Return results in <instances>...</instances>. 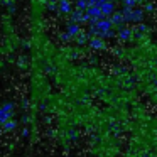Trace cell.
Wrapping results in <instances>:
<instances>
[{"label": "cell", "instance_id": "6da1fadb", "mask_svg": "<svg viewBox=\"0 0 157 157\" xmlns=\"http://www.w3.org/2000/svg\"><path fill=\"white\" fill-rule=\"evenodd\" d=\"M12 110H14V103H10V101L4 103V105L0 106V125L12 118V115H14Z\"/></svg>", "mask_w": 157, "mask_h": 157}, {"label": "cell", "instance_id": "7a4b0ae2", "mask_svg": "<svg viewBox=\"0 0 157 157\" xmlns=\"http://www.w3.org/2000/svg\"><path fill=\"white\" fill-rule=\"evenodd\" d=\"M144 15H145V10L135 7V9H132L130 15L125 17V22H128V24H140V22L144 21Z\"/></svg>", "mask_w": 157, "mask_h": 157}, {"label": "cell", "instance_id": "3957f363", "mask_svg": "<svg viewBox=\"0 0 157 157\" xmlns=\"http://www.w3.org/2000/svg\"><path fill=\"white\" fill-rule=\"evenodd\" d=\"M58 5H59V10H58L59 15H69L73 12V4L69 0H59Z\"/></svg>", "mask_w": 157, "mask_h": 157}, {"label": "cell", "instance_id": "277c9868", "mask_svg": "<svg viewBox=\"0 0 157 157\" xmlns=\"http://www.w3.org/2000/svg\"><path fill=\"white\" fill-rule=\"evenodd\" d=\"M132 36H133V31L132 29H128V27H120V31H118V34H117V37L120 39L122 42H127V41H130L132 39Z\"/></svg>", "mask_w": 157, "mask_h": 157}, {"label": "cell", "instance_id": "5b68a950", "mask_svg": "<svg viewBox=\"0 0 157 157\" xmlns=\"http://www.w3.org/2000/svg\"><path fill=\"white\" fill-rule=\"evenodd\" d=\"M101 12L105 17H112L115 12V0H108L105 4H101Z\"/></svg>", "mask_w": 157, "mask_h": 157}, {"label": "cell", "instance_id": "8992f818", "mask_svg": "<svg viewBox=\"0 0 157 157\" xmlns=\"http://www.w3.org/2000/svg\"><path fill=\"white\" fill-rule=\"evenodd\" d=\"M85 12L88 14V17H95V19H103L105 17L103 12H101V7H98V5H90Z\"/></svg>", "mask_w": 157, "mask_h": 157}, {"label": "cell", "instance_id": "52a82bcc", "mask_svg": "<svg viewBox=\"0 0 157 157\" xmlns=\"http://www.w3.org/2000/svg\"><path fill=\"white\" fill-rule=\"evenodd\" d=\"M96 27H98L100 31H110V29H113V27H115V24H113V21H112V19L103 17V19H100V21H98Z\"/></svg>", "mask_w": 157, "mask_h": 157}, {"label": "cell", "instance_id": "ba28073f", "mask_svg": "<svg viewBox=\"0 0 157 157\" xmlns=\"http://www.w3.org/2000/svg\"><path fill=\"white\" fill-rule=\"evenodd\" d=\"M66 32H68V34L71 36L73 39H75L76 36L81 32V27H79V24H76V22H71V21H69L68 25H66Z\"/></svg>", "mask_w": 157, "mask_h": 157}, {"label": "cell", "instance_id": "9c48e42d", "mask_svg": "<svg viewBox=\"0 0 157 157\" xmlns=\"http://www.w3.org/2000/svg\"><path fill=\"white\" fill-rule=\"evenodd\" d=\"M90 48L91 49H96V51H100V49H105V39L103 37H91L90 39Z\"/></svg>", "mask_w": 157, "mask_h": 157}, {"label": "cell", "instance_id": "30bf717a", "mask_svg": "<svg viewBox=\"0 0 157 157\" xmlns=\"http://www.w3.org/2000/svg\"><path fill=\"white\" fill-rule=\"evenodd\" d=\"M112 21H113V24H115V25L122 27V25L125 24V15H123V12H122V10H120V12H113Z\"/></svg>", "mask_w": 157, "mask_h": 157}, {"label": "cell", "instance_id": "8fae6325", "mask_svg": "<svg viewBox=\"0 0 157 157\" xmlns=\"http://www.w3.org/2000/svg\"><path fill=\"white\" fill-rule=\"evenodd\" d=\"M2 128H4V132H12V130H15V127H17V122H15V120H7V122L5 123H2Z\"/></svg>", "mask_w": 157, "mask_h": 157}, {"label": "cell", "instance_id": "7c38bea8", "mask_svg": "<svg viewBox=\"0 0 157 157\" xmlns=\"http://www.w3.org/2000/svg\"><path fill=\"white\" fill-rule=\"evenodd\" d=\"M76 9H79V10H86V9L90 7V4H88V0H76Z\"/></svg>", "mask_w": 157, "mask_h": 157}, {"label": "cell", "instance_id": "4fadbf2b", "mask_svg": "<svg viewBox=\"0 0 157 157\" xmlns=\"http://www.w3.org/2000/svg\"><path fill=\"white\" fill-rule=\"evenodd\" d=\"M122 7L135 9V7H137V0H122Z\"/></svg>", "mask_w": 157, "mask_h": 157}, {"label": "cell", "instance_id": "5bb4252c", "mask_svg": "<svg viewBox=\"0 0 157 157\" xmlns=\"http://www.w3.org/2000/svg\"><path fill=\"white\" fill-rule=\"evenodd\" d=\"M90 5H98V7H101V0H88Z\"/></svg>", "mask_w": 157, "mask_h": 157}, {"label": "cell", "instance_id": "9a60e30c", "mask_svg": "<svg viewBox=\"0 0 157 157\" xmlns=\"http://www.w3.org/2000/svg\"><path fill=\"white\" fill-rule=\"evenodd\" d=\"M145 12H154V5L152 4H147L145 5Z\"/></svg>", "mask_w": 157, "mask_h": 157}, {"label": "cell", "instance_id": "2e32d148", "mask_svg": "<svg viewBox=\"0 0 157 157\" xmlns=\"http://www.w3.org/2000/svg\"><path fill=\"white\" fill-rule=\"evenodd\" d=\"M44 2H48V4H51V2H56V0H44Z\"/></svg>", "mask_w": 157, "mask_h": 157}, {"label": "cell", "instance_id": "e0dca14e", "mask_svg": "<svg viewBox=\"0 0 157 157\" xmlns=\"http://www.w3.org/2000/svg\"><path fill=\"white\" fill-rule=\"evenodd\" d=\"M142 2H145V0H137V4H142Z\"/></svg>", "mask_w": 157, "mask_h": 157}, {"label": "cell", "instance_id": "ac0fdd59", "mask_svg": "<svg viewBox=\"0 0 157 157\" xmlns=\"http://www.w3.org/2000/svg\"><path fill=\"white\" fill-rule=\"evenodd\" d=\"M105 2H108V0H101V4H105Z\"/></svg>", "mask_w": 157, "mask_h": 157}]
</instances>
